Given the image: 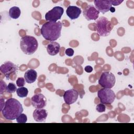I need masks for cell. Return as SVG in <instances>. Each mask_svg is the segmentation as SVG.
Wrapping results in <instances>:
<instances>
[{
    "label": "cell",
    "mask_w": 134,
    "mask_h": 134,
    "mask_svg": "<svg viewBox=\"0 0 134 134\" xmlns=\"http://www.w3.org/2000/svg\"><path fill=\"white\" fill-rule=\"evenodd\" d=\"M116 82V78L110 72H104L102 73L98 80V84L103 88H111L114 87Z\"/></svg>",
    "instance_id": "obj_6"
},
{
    "label": "cell",
    "mask_w": 134,
    "mask_h": 134,
    "mask_svg": "<svg viewBox=\"0 0 134 134\" xmlns=\"http://www.w3.org/2000/svg\"><path fill=\"white\" fill-rule=\"evenodd\" d=\"M17 90L16 86L15 84L12 83H9L7 86L6 92L9 93H13Z\"/></svg>",
    "instance_id": "obj_19"
},
{
    "label": "cell",
    "mask_w": 134,
    "mask_h": 134,
    "mask_svg": "<svg viewBox=\"0 0 134 134\" xmlns=\"http://www.w3.org/2000/svg\"><path fill=\"white\" fill-rule=\"evenodd\" d=\"M94 3L96 9L103 14H105L108 12L112 6L111 1L110 0H95L94 1Z\"/></svg>",
    "instance_id": "obj_12"
},
{
    "label": "cell",
    "mask_w": 134,
    "mask_h": 134,
    "mask_svg": "<svg viewBox=\"0 0 134 134\" xmlns=\"http://www.w3.org/2000/svg\"><path fill=\"white\" fill-rule=\"evenodd\" d=\"M37 77V73L34 69L28 70L24 74V79L27 83L35 82Z\"/></svg>",
    "instance_id": "obj_16"
},
{
    "label": "cell",
    "mask_w": 134,
    "mask_h": 134,
    "mask_svg": "<svg viewBox=\"0 0 134 134\" xmlns=\"http://www.w3.org/2000/svg\"><path fill=\"white\" fill-rule=\"evenodd\" d=\"M60 47V45L59 43L52 41L47 45V50L49 55L53 56L57 55L59 52Z\"/></svg>",
    "instance_id": "obj_15"
},
{
    "label": "cell",
    "mask_w": 134,
    "mask_h": 134,
    "mask_svg": "<svg viewBox=\"0 0 134 134\" xmlns=\"http://www.w3.org/2000/svg\"><path fill=\"white\" fill-rule=\"evenodd\" d=\"M7 86V85H6L5 82L1 80L0 81V93L1 95L6 91Z\"/></svg>",
    "instance_id": "obj_22"
},
{
    "label": "cell",
    "mask_w": 134,
    "mask_h": 134,
    "mask_svg": "<svg viewBox=\"0 0 134 134\" xmlns=\"http://www.w3.org/2000/svg\"><path fill=\"white\" fill-rule=\"evenodd\" d=\"M27 120V117L25 114H21L17 118L16 121L18 123H26Z\"/></svg>",
    "instance_id": "obj_20"
},
{
    "label": "cell",
    "mask_w": 134,
    "mask_h": 134,
    "mask_svg": "<svg viewBox=\"0 0 134 134\" xmlns=\"http://www.w3.org/2000/svg\"><path fill=\"white\" fill-rule=\"evenodd\" d=\"M99 13L93 5H89L84 8L83 14L85 19L90 21L97 20L99 17Z\"/></svg>",
    "instance_id": "obj_9"
},
{
    "label": "cell",
    "mask_w": 134,
    "mask_h": 134,
    "mask_svg": "<svg viewBox=\"0 0 134 134\" xmlns=\"http://www.w3.org/2000/svg\"><path fill=\"white\" fill-rule=\"evenodd\" d=\"M74 51L72 48H68L65 51V53L69 57H72L74 54Z\"/></svg>",
    "instance_id": "obj_24"
},
{
    "label": "cell",
    "mask_w": 134,
    "mask_h": 134,
    "mask_svg": "<svg viewBox=\"0 0 134 134\" xmlns=\"http://www.w3.org/2000/svg\"><path fill=\"white\" fill-rule=\"evenodd\" d=\"M84 70L87 73H91L93 71V69L91 65H87L85 67Z\"/></svg>",
    "instance_id": "obj_26"
},
{
    "label": "cell",
    "mask_w": 134,
    "mask_h": 134,
    "mask_svg": "<svg viewBox=\"0 0 134 134\" xmlns=\"http://www.w3.org/2000/svg\"><path fill=\"white\" fill-rule=\"evenodd\" d=\"M33 117L34 120L39 122H44L48 116V112L44 109H36L33 113Z\"/></svg>",
    "instance_id": "obj_13"
},
{
    "label": "cell",
    "mask_w": 134,
    "mask_h": 134,
    "mask_svg": "<svg viewBox=\"0 0 134 134\" xmlns=\"http://www.w3.org/2000/svg\"><path fill=\"white\" fill-rule=\"evenodd\" d=\"M110 10L111 12L113 13V12H114L115 11V8L111 7L110 8V10Z\"/></svg>",
    "instance_id": "obj_27"
},
{
    "label": "cell",
    "mask_w": 134,
    "mask_h": 134,
    "mask_svg": "<svg viewBox=\"0 0 134 134\" xmlns=\"http://www.w3.org/2000/svg\"><path fill=\"white\" fill-rule=\"evenodd\" d=\"M82 13L81 9L77 6H69L66 10L67 16L71 19H75L79 18Z\"/></svg>",
    "instance_id": "obj_14"
},
{
    "label": "cell",
    "mask_w": 134,
    "mask_h": 134,
    "mask_svg": "<svg viewBox=\"0 0 134 134\" xmlns=\"http://www.w3.org/2000/svg\"><path fill=\"white\" fill-rule=\"evenodd\" d=\"M23 111L21 104L17 99L10 98L5 102L4 107L1 112L6 119L13 120L16 119Z\"/></svg>",
    "instance_id": "obj_1"
},
{
    "label": "cell",
    "mask_w": 134,
    "mask_h": 134,
    "mask_svg": "<svg viewBox=\"0 0 134 134\" xmlns=\"http://www.w3.org/2000/svg\"><path fill=\"white\" fill-rule=\"evenodd\" d=\"M97 96L101 103L104 104H112L116 98L114 92L110 88H103L97 92Z\"/></svg>",
    "instance_id": "obj_5"
},
{
    "label": "cell",
    "mask_w": 134,
    "mask_h": 134,
    "mask_svg": "<svg viewBox=\"0 0 134 134\" xmlns=\"http://www.w3.org/2000/svg\"><path fill=\"white\" fill-rule=\"evenodd\" d=\"M16 93L18 96L21 98H23L27 96L28 94V90L26 87H20L17 89Z\"/></svg>",
    "instance_id": "obj_18"
},
{
    "label": "cell",
    "mask_w": 134,
    "mask_h": 134,
    "mask_svg": "<svg viewBox=\"0 0 134 134\" xmlns=\"http://www.w3.org/2000/svg\"><path fill=\"white\" fill-rule=\"evenodd\" d=\"M96 31L99 36L106 37L108 36L113 28L114 25L112 23L105 17H100L95 21Z\"/></svg>",
    "instance_id": "obj_4"
},
{
    "label": "cell",
    "mask_w": 134,
    "mask_h": 134,
    "mask_svg": "<svg viewBox=\"0 0 134 134\" xmlns=\"http://www.w3.org/2000/svg\"><path fill=\"white\" fill-rule=\"evenodd\" d=\"M96 109L99 113H103V112H104L105 111L106 106H105V105L104 104L99 103V104H98L96 105Z\"/></svg>",
    "instance_id": "obj_21"
},
{
    "label": "cell",
    "mask_w": 134,
    "mask_h": 134,
    "mask_svg": "<svg viewBox=\"0 0 134 134\" xmlns=\"http://www.w3.org/2000/svg\"><path fill=\"white\" fill-rule=\"evenodd\" d=\"M20 47L25 54L31 55L37 50L38 42L35 37L28 35L25 36L20 39Z\"/></svg>",
    "instance_id": "obj_3"
},
{
    "label": "cell",
    "mask_w": 134,
    "mask_h": 134,
    "mask_svg": "<svg viewBox=\"0 0 134 134\" xmlns=\"http://www.w3.org/2000/svg\"><path fill=\"white\" fill-rule=\"evenodd\" d=\"M18 69L16 65L10 61H7L2 64L0 67L1 72L4 74L7 79H9L12 74H15Z\"/></svg>",
    "instance_id": "obj_8"
},
{
    "label": "cell",
    "mask_w": 134,
    "mask_h": 134,
    "mask_svg": "<svg viewBox=\"0 0 134 134\" xmlns=\"http://www.w3.org/2000/svg\"><path fill=\"white\" fill-rule=\"evenodd\" d=\"M64 13V9L61 6H55L45 14V19L48 21L57 22L60 19Z\"/></svg>",
    "instance_id": "obj_7"
},
{
    "label": "cell",
    "mask_w": 134,
    "mask_h": 134,
    "mask_svg": "<svg viewBox=\"0 0 134 134\" xmlns=\"http://www.w3.org/2000/svg\"><path fill=\"white\" fill-rule=\"evenodd\" d=\"M21 14L20 8L17 6H13L9 10V16L12 19H17L19 17Z\"/></svg>",
    "instance_id": "obj_17"
},
{
    "label": "cell",
    "mask_w": 134,
    "mask_h": 134,
    "mask_svg": "<svg viewBox=\"0 0 134 134\" xmlns=\"http://www.w3.org/2000/svg\"><path fill=\"white\" fill-rule=\"evenodd\" d=\"M16 84H17V86H18L19 87H23L25 84V79L22 77H18L17 79V81H16Z\"/></svg>",
    "instance_id": "obj_23"
},
{
    "label": "cell",
    "mask_w": 134,
    "mask_h": 134,
    "mask_svg": "<svg viewBox=\"0 0 134 134\" xmlns=\"http://www.w3.org/2000/svg\"><path fill=\"white\" fill-rule=\"evenodd\" d=\"M79 96L78 92L75 89H70L65 91L63 94V99L65 103L68 105L74 103Z\"/></svg>",
    "instance_id": "obj_11"
},
{
    "label": "cell",
    "mask_w": 134,
    "mask_h": 134,
    "mask_svg": "<svg viewBox=\"0 0 134 134\" xmlns=\"http://www.w3.org/2000/svg\"><path fill=\"white\" fill-rule=\"evenodd\" d=\"M31 105L36 109L43 108L47 105V99L42 94L34 95L31 98Z\"/></svg>",
    "instance_id": "obj_10"
},
{
    "label": "cell",
    "mask_w": 134,
    "mask_h": 134,
    "mask_svg": "<svg viewBox=\"0 0 134 134\" xmlns=\"http://www.w3.org/2000/svg\"><path fill=\"white\" fill-rule=\"evenodd\" d=\"M123 1H111V3L112 5L114 6H117L122 3Z\"/></svg>",
    "instance_id": "obj_25"
},
{
    "label": "cell",
    "mask_w": 134,
    "mask_h": 134,
    "mask_svg": "<svg viewBox=\"0 0 134 134\" xmlns=\"http://www.w3.org/2000/svg\"><path fill=\"white\" fill-rule=\"evenodd\" d=\"M62 27V24L59 21L57 22L47 21L41 27V34L46 40L56 41L61 36Z\"/></svg>",
    "instance_id": "obj_2"
}]
</instances>
